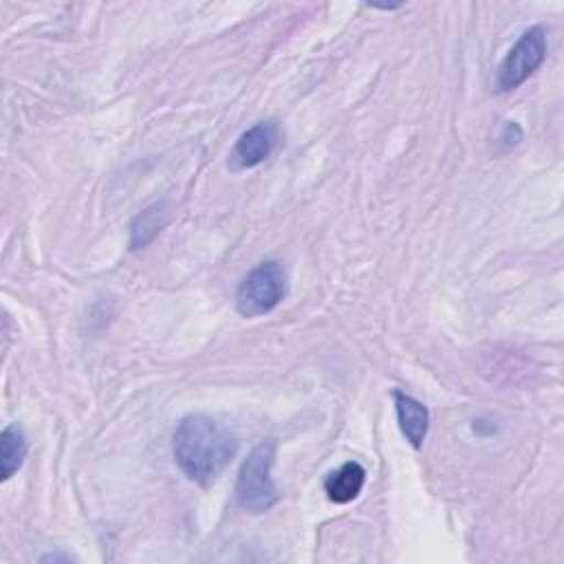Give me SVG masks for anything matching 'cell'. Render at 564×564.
I'll list each match as a JSON object with an SVG mask.
<instances>
[{"instance_id":"3","label":"cell","mask_w":564,"mask_h":564,"mask_svg":"<svg viewBox=\"0 0 564 564\" xmlns=\"http://www.w3.org/2000/svg\"><path fill=\"white\" fill-rule=\"evenodd\" d=\"M286 295V271L278 260L260 262L236 291V311L242 317H258L273 311Z\"/></svg>"},{"instance_id":"1","label":"cell","mask_w":564,"mask_h":564,"mask_svg":"<svg viewBox=\"0 0 564 564\" xmlns=\"http://www.w3.org/2000/svg\"><path fill=\"white\" fill-rule=\"evenodd\" d=\"M172 452L181 471L205 487L231 463L238 441L223 423L196 412L178 421L172 436Z\"/></svg>"},{"instance_id":"9","label":"cell","mask_w":564,"mask_h":564,"mask_svg":"<svg viewBox=\"0 0 564 564\" xmlns=\"http://www.w3.org/2000/svg\"><path fill=\"white\" fill-rule=\"evenodd\" d=\"M165 212L159 207V205H154V207H150V209H145V212H141L137 218H134V223H132V240H130V247L132 249H139V247H143V245H148L159 231H161V227L165 225Z\"/></svg>"},{"instance_id":"7","label":"cell","mask_w":564,"mask_h":564,"mask_svg":"<svg viewBox=\"0 0 564 564\" xmlns=\"http://www.w3.org/2000/svg\"><path fill=\"white\" fill-rule=\"evenodd\" d=\"M366 482V469L357 460H348L333 469L324 480V491L337 505L355 500Z\"/></svg>"},{"instance_id":"8","label":"cell","mask_w":564,"mask_h":564,"mask_svg":"<svg viewBox=\"0 0 564 564\" xmlns=\"http://www.w3.org/2000/svg\"><path fill=\"white\" fill-rule=\"evenodd\" d=\"M26 456V436L18 423H9L0 434V474L2 480H9Z\"/></svg>"},{"instance_id":"6","label":"cell","mask_w":564,"mask_h":564,"mask_svg":"<svg viewBox=\"0 0 564 564\" xmlns=\"http://www.w3.org/2000/svg\"><path fill=\"white\" fill-rule=\"evenodd\" d=\"M392 399H394L397 421H399V427H401L403 436L410 441L412 447L419 449L423 445L427 427H430V412H427V408L419 399H414V397H410L405 392H399V390H394Z\"/></svg>"},{"instance_id":"5","label":"cell","mask_w":564,"mask_h":564,"mask_svg":"<svg viewBox=\"0 0 564 564\" xmlns=\"http://www.w3.org/2000/svg\"><path fill=\"white\" fill-rule=\"evenodd\" d=\"M280 141V126L273 119H264L245 130L229 152V170L240 172L260 165L271 156Z\"/></svg>"},{"instance_id":"4","label":"cell","mask_w":564,"mask_h":564,"mask_svg":"<svg viewBox=\"0 0 564 564\" xmlns=\"http://www.w3.org/2000/svg\"><path fill=\"white\" fill-rule=\"evenodd\" d=\"M544 57H546V31L542 26L527 29L498 66V75H496L498 90L507 93L518 88L542 66Z\"/></svg>"},{"instance_id":"2","label":"cell","mask_w":564,"mask_h":564,"mask_svg":"<svg viewBox=\"0 0 564 564\" xmlns=\"http://www.w3.org/2000/svg\"><path fill=\"white\" fill-rule=\"evenodd\" d=\"M273 458H275L273 443L256 445L245 458L236 480V500L242 509L251 513H262L275 505L278 489L271 478Z\"/></svg>"}]
</instances>
